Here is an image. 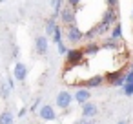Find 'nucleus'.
<instances>
[{
	"label": "nucleus",
	"instance_id": "a211bd4d",
	"mask_svg": "<svg viewBox=\"0 0 133 124\" xmlns=\"http://www.w3.org/2000/svg\"><path fill=\"white\" fill-rule=\"evenodd\" d=\"M9 93H11L9 86H8L6 82H0V97H2V99H8V97H9Z\"/></svg>",
	"mask_w": 133,
	"mask_h": 124
},
{
	"label": "nucleus",
	"instance_id": "6ab92c4d",
	"mask_svg": "<svg viewBox=\"0 0 133 124\" xmlns=\"http://www.w3.org/2000/svg\"><path fill=\"white\" fill-rule=\"evenodd\" d=\"M117 46H118V42H117V40H113V38H109V40L102 42V46H100V48H108V49H117Z\"/></svg>",
	"mask_w": 133,
	"mask_h": 124
},
{
	"label": "nucleus",
	"instance_id": "0eeeda50",
	"mask_svg": "<svg viewBox=\"0 0 133 124\" xmlns=\"http://www.w3.org/2000/svg\"><path fill=\"white\" fill-rule=\"evenodd\" d=\"M48 46H49V40H48L46 35L37 37V40H35V49H37L38 55H46V53H48Z\"/></svg>",
	"mask_w": 133,
	"mask_h": 124
},
{
	"label": "nucleus",
	"instance_id": "39448f33",
	"mask_svg": "<svg viewBox=\"0 0 133 124\" xmlns=\"http://www.w3.org/2000/svg\"><path fill=\"white\" fill-rule=\"evenodd\" d=\"M66 37H68V40H69V42H80V40L84 38V33L80 31V28H77V26L73 24V26H69V28H68Z\"/></svg>",
	"mask_w": 133,
	"mask_h": 124
},
{
	"label": "nucleus",
	"instance_id": "aec40b11",
	"mask_svg": "<svg viewBox=\"0 0 133 124\" xmlns=\"http://www.w3.org/2000/svg\"><path fill=\"white\" fill-rule=\"evenodd\" d=\"M53 42L55 44H60L62 42V29L57 26V29H55V33H53Z\"/></svg>",
	"mask_w": 133,
	"mask_h": 124
},
{
	"label": "nucleus",
	"instance_id": "1a4fd4ad",
	"mask_svg": "<svg viewBox=\"0 0 133 124\" xmlns=\"http://www.w3.org/2000/svg\"><path fill=\"white\" fill-rule=\"evenodd\" d=\"M60 20H62V24H66V26H73V24H75V13H73V9H71V8L62 9V11H60Z\"/></svg>",
	"mask_w": 133,
	"mask_h": 124
},
{
	"label": "nucleus",
	"instance_id": "cd10ccee",
	"mask_svg": "<svg viewBox=\"0 0 133 124\" xmlns=\"http://www.w3.org/2000/svg\"><path fill=\"white\" fill-rule=\"evenodd\" d=\"M26 113H28V108H20L17 117H18V119H24V117H26Z\"/></svg>",
	"mask_w": 133,
	"mask_h": 124
},
{
	"label": "nucleus",
	"instance_id": "9b49d317",
	"mask_svg": "<svg viewBox=\"0 0 133 124\" xmlns=\"http://www.w3.org/2000/svg\"><path fill=\"white\" fill-rule=\"evenodd\" d=\"M102 82H106L102 75H93V77H89V79L84 82V86H86V89H93V88L102 86Z\"/></svg>",
	"mask_w": 133,
	"mask_h": 124
},
{
	"label": "nucleus",
	"instance_id": "473e14b6",
	"mask_svg": "<svg viewBox=\"0 0 133 124\" xmlns=\"http://www.w3.org/2000/svg\"><path fill=\"white\" fill-rule=\"evenodd\" d=\"M129 71H131V73H133V62H131V64H129Z\"/></svg>",
	"mask_w": 133,
	"mask_h": 124
},
{
	"label": "nucleus",
	"instance_id": "dca6fc26",
	"mask_svg": "<svg viewBox=\"0 0 133 124\" xmlns=\"http://www.w3.org/2000/svg\"><path fill=\"white\" fill-rule=\"evenodd\" d=\"M120 37H122V24L117 22V24L113 26V29H111V38H113V40H120Z\"/></svg>",
	"mask_w": 133,
	"mask_h": 124
},
{
	"label": "nucleus",
	"instance_id": "4468645a",
	"mask_svg": "<svg viewBox=\"0 0 133 124\" xmlns=\"http://www.w3.org/2000/svg\"><path fill=\"white\" fill-rule=\"evenodd\" d=\"M13 122H15V115H13V111L6 109V111L0 113V124H13Z\"/></svg>",
	"mask_w": 133,
	"mask_h": 124
},
{
	"label": "nucleus",
	"instance_id": "72a5a7b5",
	"mask_svg": "<svg viewBox=\"0 0 133 124\" xmlns=\"http://www.w3.org/2000/svg\"><path fill=\"white\" fill-rule=\"evenodd\" d=\"M0 2H4V0H0Z\"/></svg>",
	"mask_w": 133,
	"mask_h": 124
},
{
	"label": "nucleus",
	"instance_id": "7ed1b4c3",
	"mask_svg": "<svg viewBox=\"0 0 133 124\" xmlns=\"http://www.w3.org/2000/svg\"><path fill=\"white\" fill-rule=\"evenodd\" d=\"M37 113H38V117L44 119V120H57V111H55V108L49 106V104H42Z\"/></svg>",
	"mask_w": 133,
	"mask_h": 124
},
{
	"label": "nucleus",
	"instance_id": "5701e85b",
	"mask_svg": "<svg viewBox=\"0 0 133 124\" xmlns=\"http://www.w3.org/2000/svg\"><path fill=\"white\" fill-rule=\"evenodd\" d=\"M57 49H58V53H60V55H66V53H68V48L64 46V42L57 44Z\"/></svg>",
	"mask_w": 133,
	"mask_h": 124
},
{
	"label": "nucleus",
	"instance_id": "2f4dec72",
	"mask_svg": "<svg viewBox=\"0 0 133 124\" xmlns=\"http://www.w3.org/2000/svg\"><path fill=\"white\" fill-rule=\"evenodd\" d=\"M117 124H129V120H118Z\"/></svg>",
	"mask_w": 133,
	"mask_h": 124
},
{
	"label": "nucleus",
	"instance_id": "20e7f679",
	"mask_svg": "<svg viewBox=\"0 0 133 124\" xmlns=\"http://www.w3.org/2000/svg\"><path fill=\"white\" fill-rule=\"evenodd\" d=\"M13 79L18 80V82H24L28 79V66L22 64V62H17L15 68H13Z\"/></svg>",
	"mask_w": 133,
	"mask_h": 124
},
{
	"label": "nucleus",
	"instance_id": "b1692460",
	"mask_svg": "<svg viewBox=\"0 0 133 124\" xmlns=\"http://www.w3.org/2000/svg\"><path fill=\"white\" fill-rule=\"evenodd\" d=\"M75 124H95V120H93V119H84V117H82V119H78Z\"/></svg>",
	"mask_w": 133,
	"mask_h": 124
},
{
	"label": "nucleus",
	"instance_id": "7c9ffc66",
	"mask_svg": "<svg viewBox=\"0 0 133 124\" xmlns=\"http://www.w3.org/2000/svg\"><path fill=\"white\" fill-rule=\"evenodd\" d=\"M18 53H20V51H18V48H15V49H13V57L17 58V57H18Z\"/></svg>",
	"mask_w": 133,
	"mask_h": 124
},
{
	"label": "nucleus",
	"instance_id": "2eb2a0df",
	"mask_svg": "<svg viewBox=\"0 0 133 124\" xmlns=\"http://www.w3.org/2000/svg\"><path fill=\"white\" fill-rule=\"evenodd\" d=\"M57 20L53 18V17H49L48 20H46V35L48 37H53V33H55V29H57Z\"/></svg>",
	"mask_w": 133,
	"mask_h": 124
},
{
	"label": "nucleus",
	"instance_id": "412c9836",
	"mask_svg": "<svg viewBox=\"0 0 133 124\" xmlns=\"http://www.w3.org/2000/svg\"><path fill=\"white\" fill-rule=\"evenodd\" d=\"M97 37V28H91V29H88L86 33H84V38L86 40H91V38H95Z\"/></svg>",
	"mask_w": 133,
	"mask_h": 124
},
{
	"label": "nucleus",
	"instance_id": "6e6552de",
	"mask_svg": "<svg viewBox=\"0 0 133 124\" xmlns=\"http://www.w3.org/2000/svg\"><path fill=\"white\" fill-rule=\"evenodd\" d=\"M97 113H98L97 104H93V102H86V104H82V117H84V119H93Z\"/></svg>",
	"mask_w": 133,
	"mask_h": 124
},
{
	"label": "nucleus",
	"instance_id": "a878e982",
	"mask_svg": "<svg viewBox=\"0 0 133 124\" xmlns=\"http://www.w3.org/2000/svg\"><path fill=\"white\" fill-rule=\"evenodd\" d=\"M6 84L9 86V89H15V79H13V77H8V79H6Z\"/></svg>",
	"mask_w": 133,
	"mask_h": 124
},
{
	"label": "nucleus",
	"instance_id": "9d476101",
	"mask_svg": "<svg viewBox=\"0 0 133 124\" xmlns=\"http://www.w3.org/2000/svg\"><path fill=\"white\" fill-rule=\"evenodd\" d=\"M89 99H91V93H89V89H86V88H78L77 91H75V100L82 106V104H86V102H89Z\"/></svg>",
	"mask_w": 133,
	"mask_h": 124
},
{
	"label": "nucleus",
	"instance_id": "f704fd0d",
	"mask_svg": "<svg viewBox=\"0 0 133 124\" xmlns=\"http://www.w3.org/2000/svg\"><path fill=\"white\" fill-rule=\"evenodd\" d=\"M58 124H60V122H58Z\"/></svg>",
	"mask_w": 133,
	"mask_h": 124
},
{
	"label": "nucleus",
	"instance_id": "bb28decb",
	"mask_svg": "<svg viewBox=\"0 0 133 124\" xmlns=\"http://www.w3.org/2000/svg\"><path fill=\"white\" fill-rule=\"evenodd\" d=\"M124 77H126V84H133V73L131 71H126Z\"/></svg>",
	"mask_w": 133,
	"mask_h": 124
},
{
	"label": "nucleus",
	"instance_id": "c756f323",
	"mask_svg": "<svg viewBox=\"0 0 133 124\" xmlns=\"http://www.w3.org/2000/svg\"><path fill=\"white\" fill-rule=\"evenodd\" d=\"M106 2H108V8H117V2H118V0H106Z\"/></svg>",
	"mask_w": 133,
	"mask_h": 124
},
{
	"label": "nucleus",
	"instance_id": "f8f14e48",
	"mask_svg": "<svg viewBox=\"0 0 133 124\" xmlns=\"http://www.w3.org/2000/svg\"><path fill=\"white\" fill-rule=\"evenodd\" d=\"M98 51H100V46L95 44V42H88L86 48H84V55H88V57H95Z\"/></svg>",
	"mask_w": 133,
	"mask_h": 124
},
{
	"label": "nucleus",
	"instance_id": "f257e3e1",
	"mask_svg": "<svg viewBox=\"0 0 133 124\" xmlns=\"http://www.w3.org/2000/svg\"><path fill=\"white\" fill-rule=\"evenodd\" d=\"M84 58H86V55H84V49H80V48L68 49V53H66V62H68V66H78Z\"/></svg>",
	"mask_w": 133,
	"mask_h": 124
},
{
	"label": "nucleus",
	"instance_id": "ddd939ff",
	"mask_svg": "<svg viewBox=\"0 0 133 124\" xmlns=\"http://www.w3.org/2000/svg\"><path fill=\"white\" fill-rule=\"evenodd\" d=\"M122 75H124L122 71H108V73L104 75V80H106V82H109V84L113 86V84H115V82H117Z\"/></svg>",
	"mask_w": 133,
	"mask_h": 124
},
{
	"label": "nucleus",
	"instance_id": "c85d7f7f",
	"mask_svg": "<svg viewBox=\"0 0 133 124\" xmlns=\"http://www.w3.org/2000/svg\"><path fill=\"white\" fill-rule=\"evenodd\" d=\"M82 2V0H68V4H69V8H77L78 4Z\"/></svg>",
	"mask_w": 133,
	"mask_h": 124
},
{
	"label": "nucleus",
	"instance_id": "f3484780",
	"mask_svg": "<svg viewBox=\"0 0 133 124\" xmlns=\"http://www.w3.org/2000/svg\"><path fill=\"white\" fill-rule=\"evenodd\" d=\"M51 4H53V15H51V17L57 20V18L60 17V11H62V0H53Z\"/></svg>",
	"mask_w": 133,
	"mask_h": 124
},
{
	"label": "nucleus",
	"instance_id": "f03ea898",
	"mask_svg": "<svg viewBox=\"0 0 133 124\" xmlns=\"http://www.w3.org/2000/svg\"><path fill=\"white\" fill-rule=\"evenodd\" d=\"M71 102H73L71 91H68V89L58 91V95H57V106H58V109H69Z\"/></svg>",
	"mask_w": 133,
	"mask_h": 124
},
{
	"label": "nucleus",
	"instance_id": "393cba45",
	"mask_svg": "<svg viewBox=\"0 0 133 124\" xmlns=\"http://www.w3.org/2000/svg\"><path fill=\"white\" fill-rule=\"evenodd\" d=\"M40 106H42V102H40V99H37V100L33 102V106H31V111H38Z\"/></svg>",
	"mask_w": 133,
	"mask_h": 124
},
{
	"label": "nucleus",
	"instance_id": "423d86ee",
	"mask_svg": "<svg viewBox=\"0 0 133 124\" xmlns=\"http://www.w3.org/2000/svg\"><path fill=\"white\" fill-rule=\"evenodd\" d=\"M115 20H117V11H115L113 8H108V9L102 13V20H100V24H102L104 28H108V26H111Z\"/></svg>",
	"mask_w": 133,
	"mask_h": 124
},
{
	"label": "nucleus",
	"instance_id": "4be33fe9",
	"mask_svg": "<svg viewBox=\"0 0 133 124\" xmlns=\"http://www.w3.org/2000/svg\"><path fill=\"white\" fill-rule=\"evenodd\" d=\"M122 91H124L126 97H133V84H124Z\"/></svg>",
	"mask_w": 133,
	"mask_h": 124
}]
</instances>
